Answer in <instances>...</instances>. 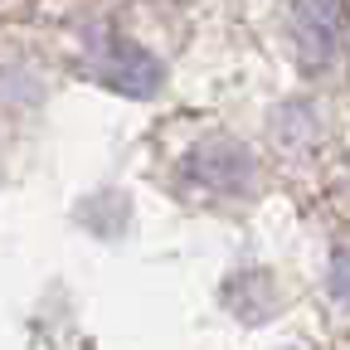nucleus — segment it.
<instances>
[{
    "mask_svg": "<svg viewBox=\"0 0 350 350\" xmlns=\"http://www.w3.org/2000/svg\"><path fill=\"white\" fill-rule=\"evenodd\" d=\"M165 180L175 200L200 209H243L262 195V161L258 151L224 126H195L165 156Z\"/></svg>",
    "mask_w": 350,
    "mask_h": 350,
    "instance_id": "f257e3e1",
    "label": "nucleus"
},
{
    "mask_svg": "<svg viewBox=\"0 0 350 350\" xmlns=\"http://www.w3.org/2000/svg\"><path fill=\"white\" fill-rule=\"evenodd\" d=\"M68 44H73V73H83L88 83L98 88H117V93H131V98H146L161 88L165 68H161V54L151 44H142L131 29H122L117 20L107 15H88L68 29Z\"/></svg>",
    "mask_w": 350,
    "mask_h": 350,
    "instance_id": "f03ea898",
    "label": "nucleus"
},
{
    "mask_svg": "<svg viewBox=\"0 0 350 350\" xmlns=\"http://www.w3.org/2000/svg\"><path fill=\"white\" fill-rule=\"evenodd\" d=\"M282 29L306 78H336L350 64V0H287Z\"/></svg>",
    "mask_w": 350,
    "mask_h": 350,
    "instance_id": "7ed1b4c3",
    "label": "nucleus"
},
{
    "mask_svg": "<svg viewBox=\"0 0 350 350\" xmlns=\"http://www.w3.org/2000/svg\"><path fill=\"white\" fill-rule=\"evenodd\" d=\"M273 156L287 161V165H317L326 151H331V117L317 98H282L262 126Z\"/></svg>",
    "mask_w": 350,
    "mask_h": 350,
    "instance_id": "20e7f679",
    "label": "nucleus"
},
{
    "mask_svg": "<svg viewBox=\"0 0 350 350\" xmlns=\"http://www.w3.org/2000/svg\"><path fill=\"white\" fill-rule=\"evenodd\" d=\"M321 297L331 306V317L350 326V243H336L326 268H321Z\"/></svg>",
    "mask_w": 350,
    "mask_h": 350,
    "instance_id": "39448f33",
    "label": "nucleus"
},
{
    "mask_svg": "<svg viewBox=\"0 0 350 350\" xmlns=\"http://www.w3.org/2000/svg\"><path fill=\"white\" fill-rule=\"evenodd\" d=\"M336 200H340V209L350 214V170L340 175V185H336Z\"/></svg>",
    "mask_w": 350,
    "mask_h": 350,
    "instance_id": "423d86ee",
    "label": "nucleus"
},
{
    "mask_svg": "<svg viewBox=\"0 0 350 350\" xmlns=\"http://www.w3.org/2000/svg\"><path fill=\"white\" fill-rule=\"evenodd\" d=\"M340 350H350V345H340Z\"/></svg>",
    "mask_w": 350,
    "mask_h": 350,
    "instance_id": "0eeeda50",
    "label": "nucleus"
}]
</instances>
